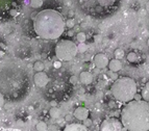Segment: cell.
<instances>
[{
    "label": "cell",
    "mask_w": 149,
    "mask_h": 131,
    "mask_svg": "<svg viewBox=\"0 0 149 131\" xmlns=\"http://www.w3.org/2000/svg\"><path fill=\"white\" fill-rule=\"evenodd\" d=\"M141 99H143V98H142V95H137V94H136L135 100H141Z\"/></svg>",
    "instance_id": "cell-31"
},
{
    "label": "cell",
    "mask_w": 149,
    "mask_h": 131,
    "mask_svg": "<svg viewBox=\"0 0 149 131\" xmlns=\"http://www.w3.org/2000/svg\"><path fill=\"white\" fill-rule=\"evenodd\" d=\"M127 59H128V61H130V63H136L138 59V56L135 52H130V53H128V55H127Z\"/></svg>",
    "instance_id": "cell-19"
},
{
    "label": "cell",
    "mask_w": 149,
    "mask_h": 131,
    "mask_svg": "<svg viewBox=\"0 0 149 131\" xmlns=\"http://www.w3.org/2000/svg\"><path fill=\"white\" fill-rule=\"evenodd\" d=\"M109 70H112V71H114V72L120 71L121 69H122V63L120 61V59L115 58V59L109 60Z\"/></svg>",
    "instance_id": "cell-11"
},
{
    "label": "cell",
    "mask_w": 149,
    "mask_h": 131,
    "mask_svg": "<svg viewBox=\"0 0 149 131\" xmlns=\"http://www.w3.org/2000/svg\"><path fill=\"white\" fill-rule=\"evenodd\" d=\"M76 39H77L78 43H85L87 40L86 33L85 32H78L77 35H76Z\"/></svg>",
    "instance_id": "cell-17"
},
{
    "label": "cell",
    "mask_w": 149,
    "mask_h": 131,
    "mask_svg": "<svg viewBox=\"0 0 149 131\" xmlns=\"http://www.w3.org/2000/svg\"><path fill=\"white\" fill-rule=\"evenodd\" d=\"M34 84L39 88H44V86H47V83L49 82V78L47 76L45 72L41 71V72H37L34 76Z\"/></svg>",
    "instance_id": "cell-6"
},
{
    "label": "cell",
    "mask_w": 149,
    "mask_h": 131,
    "mask_svg": "<svg viewBox=\"0 0 149 131\" xmlns=\"http://www.w3.org/2000/svg\"><path fill=\"white\" fill-rule=\"evenodd\" d=\"M3 105H4V96L0 93V108H1Z\"/></svg>",
    "instance_id": "cell-24"
},
{
    "label": "cell",
    "mask_w": 149,
    "mask_h": 131,
    "mask_svg": "<svg viewBox=\"0 0 149 131\" xmlns=\"http://www.w3.org/2000/svg\"><path fill=\"white\" fill-rule=\"evenodd\" d=\"M147 45H148V47H149V39H148V41H147Z\"/></svg>",
    "instance_id": "cell-36"
},
{
    "label": "cell",
    "mask_w": 149,
    "mask_h": 131,
    "mask_svg": "<svg viewBox=\"0 0 149 131\" xmlns=\"http://www.w3.org/2000/svg\"><path fill=\"white\" fill-rule=\"evenodd\" d=\"M77 47H78V51H79L80 53H85V52L88 50V48H89L86 43H79V45H78Z\"/></svg>",
    "instance_id": "cell-20"
},
{
    "label": "cell",
    "mask_w": 149,
    "mask_h": 131,
    "mask_svg": "<svg viewBox=\"0 0 149 131\" xmlns=\"http://www.w3.org/2000/svg\"><path fill=\"white\" fill-rule=\"evenodd\" d=\"M49 114H50V117H51L52 119L56 120V119H58V118L60 117V109L57 108L56 106L51 107V109L49 110Z\"/></svg>",
    "instance_id": "cell-12"
},
{
    "label": "cell",
    "mask_w": 149,
    "mask_h": 131,
    "mask_svg": "<svg viewBox=\"0 0 149 131\" xmlns=\"http://www.w3.org/2000/svg\"><path fill=\"white\" fill-rule=\"evenodd\" d=\"M77 80H79V78H77L76 76H72L71 78H70V82L71 83H76L77 82Z\"/></svg>",
    "instance_id": "cell-25"
},
{
    "label": "cell",
    "mask_w": 149,
    "mask_h": 131,
    "mask_svg": "<svg viewBox=\"0 0 149 131\" xmlns=\"http://www.w3.org/2000/svg\"><path fill=\"white\" fill-rule=\"evenodd\" d=\"M111 92L117 101L127 103L135 99V96L137 94V83L130 77L118 78L113 83Z\"/></svg>",
    "instance_id": "cell-3"
},
{
    "label": "cell",
    "mask_w": 149,
    "mask_h": 131,
    "mask_svg": "<svg viewBox=\"0 0 149 131\" xmlns=\"http://www.w3.org/2000/svg\"><path fill=\"white\" fill-rule=\"evenodd\" d=\"M109 106L111 107V108H113V107L115 106V103L113 102V101H111V102H109Z\"/></svg>",
    "instance_id": "cell-33"
},
{
    "label": "cell",
    "mask_w": 149,
    "mask_h": 131,
    "mask_svg": "<svg viewBox=\"0 0 149 131\" xmlns=\"http://www.w3.org/2000/svg\"><path fill=\"white\" fill-rule=\"evenodd\" d=\"M65 120L66 121H71L72 120V116L71 114H67L66 117H65Z\"/></svg>",
    "instance_id": "cell-30"
},
{
    "label": "cell",
    "mask_w": 149,
    "mask_h": 131,
    "mask_svg": "<svg viewBox=\"0 0 149 131\" xmlns=\"http://www.w3.org/2000/svg\"><path fill=\"white\" fill-rule=\"evenodd\" d=\"M48 130H57V126L56 125H50L48 126Z\"/></svg>",
    "instance_id": "cell-28"
},
{
    "label": "cell",
    "mask_w": 149,
    "mask_h": 131,
    "mask_svg": "<svg viewBox=\"0 0 149 131\" xmlns=\"http://www.w3.org/2000/svg\"><path fill=\"white\" fill-rule=\"evenodd\" d=\"M94 41L96 42V43H99V42H101V35H99V34L95 35V37H94Z\"/></svg>",
    "instance_id": "cell-27"
},
{
    "label": "cell",
    "mask_w": 149,
    "mask_h": 131,
    "mask_svg": "<svg viewBox=\"0 0 149 131\" xmlns=\"http://www.w3.org/2000/svg\"><path fill=\"white\" fill-rule=\"evenodd\" d=\"M74 117L80 121H85L89 118V110L86 107H77L74 111Z\"/></svg>",
    "instance_id": "cell-8"
},
{
    "label": "cell",
    "mask_w": 149,
    "mask_h": 131,
    "mask_svg": "<svg viewBox=\"0 0 149 131\" xmlns=\"http://www.w3.org/2000/svg\"><path fill=\"white\" fill-rule=\"evenodd\" d=\"M53 67H54L55 69H60V67H62V63H60V61H54V63H53Z\"/></svg>",
    "instance_id": "cell-26"
},
{
    "label": "cell",
    "mask_w": 149,
    "mask_h": 131,
    "mask_svg": "<svg viewBox=\"0 0 149 131\" xmlns=\"http://www.w3.org/2000/svg\"><path fill=\"white\" fill-rule=\"evenodd\" d=\"M44 68H45V66H44L43 61H40V60H38V61H36V63H34V70L36 72L43 71Z\"/></svg>",
    "instance_id": "cell-14"
},
{
    "label": "cell",
    "mask_w": 149,
    "mask_h": 131,
    "mask_svg": "<svg viewBox=\"0 0 149 131\" xmlns=\"http://www.w3.org/2000/svg\"><path fill=\"white\" fill-rule=\"evenodd\" d=\"M36 129L38 131H46L48 130V126H47V124L45 122H39L37 124V126H36Z\"/></svg>",
    "instance_id": "cell-16"
},
{
    "label": "cell",
    "mask_w": 149,
    "mask_h": 131,
    "mask_svg": "<svg viewBox=\"0 0 149 131\" xmlns=\"http://www.w3.org/2000/svg\"><path fill=\"white\" fill-rule=\"evenodd\" d=\"M65 131H87L88 127L85 124H69L65 128Z\"/></svg>",
    "instance_id": "cell-10"
},
{
    "label": "cell",
    "mask_w": 149,
    "mask_h": 131,
    "mask_svg": "<svg viewBox=\"0 0 149 131\" xmlns=\"http://www.w3.org/2000/svg\"><path fill=\"white\" fill-rule=\"evenodd\" d=\"M69 18H72V17H73V16H74V11H69Z\"/></svg>",
    "instance_id": "cell-32"
},
{
    "label": "cell",
    "mask_w": 149,
    "mask_h": 131,
    "mask_svg": "<svg viewBox=\"0 0 149 131\" xmlns=\"http://www.w3.org/2000/svg\"><path fill=\"white\" fill-rule=\"evenodd\" d=\"M51 106H52V107L56 106V102H55V101H52V102H51Z\"/></svg>",
    "instance_id": "cell-34"
},
{
    "label": "cell",
    "mask_w": 149,
    "mask_h": 131,
    "mask_svg": "<svg viewBox=\"0 0 149 131\" xmlns=\"http://www.w3.org/2000/svg\"><path fill=\"white\" fill-rule=\"evenodd\" d=\"M142 98L143 100L149 102V82H147L142 90Z\"/></svg>",
    "instance_id": "cell-13"
},
{
    "label": "cell",
    "mask_w": 149,
    "mask_h": 131,
    "mask_svg": "<svg viewBox=\"0 0 149 131\" xmlns=\"http://www.w3.org/2000/svg\"><path fill=\"white\" fill-rule=\"evenodd\" d=\"M66 23L63 16L54 9H44L34 18V28L42 39L55 40L64 33Z\"/></svg>",
    "instance_id": "cell-2"
},
{
    "label": "cell",
    "mask_w": 149,
    "mask_h": 131,
    "mask_svg": "<svg viewBox=\"0 0 149 131\" xmlns=\"http://www.w3.org/2000/svg\"><path fill=\"white\" fill-rule=\"evenodd\" d=\"M83 124H85V125H86L87 127H90V126H92L93 122H92L91 119H89V118H88V119H86V120L83 121Z\"/></svg>",
    "instance_id": "cell-23"
},
{
    "label": "cell",
    "mask_w": 149,
    "mask_h": 131,
    "mask_svg": "<svg viewBox=\"0 0 149 131\" xmlns=\"http://www.w3.org/2000/svg\"><path fill=\"white\" fill-rule=\"evenodd\" d=\"M79 81L83 84H91L93 81V75L91 72L88 71H83L80 73L79 75Z\"/></svg>",
    "instance_id": "cell-9"
},
{
    "label": "cell",
    "mask_w": 149,
    "mask_h": 131,
    "mask_svg": "<svg viewBox=\"0 0 149 131\" xmlns=\"http://www.w3.org/2000/svg\"><path fill=\"white\" fill-rule=\"evenodd\" d=\"M43 5V0H30V6L32 9H39Z\"/></svg>",
    "instance_id": "cell-15"
},
{
    "label": "cell",
    "mask_w": 149,
    "mask_h": 131,
    "mask_svg": "<svg viewBox=\"0 0 149 131\" xmlns=\"http://www.w3.org/2000/svg\"><path fill=\"white\" fill-rule=\"evenodd\" d=\"M146 9H147V11H149V3L146 4Z\"/></svg>",
    "instance_id": "cell-35"
},
{
    "label": "cell",
    "mask_w": 149,
    "mask_h": 131,
    "mask_svg": "<svg viewBox=\"0 0 149 131\" xmlns=\"http://www.w3.org/2000/svg\"><path fill=\"white\" fill-rule=\"evenodd\" d=\"M107 75H109V77L111 78L112 80H117L118 79V74H117V72H114L112 71V70H109V72H107Z\"/></svg>",
    "instance_id": "cell-22"
},
{
    "label": "cell",
    "mask_w": 149,
    "mask_h": 131,
    "mask_svg": "<svg viewBox=\"0 0 149 131\" xmlns=\"http://www.w3.org/2000/svg\"><path fill=\"white\" fill-rule=\"evenodd\" d=\"M94 65L97 67L98 69H105L107 66H109V59L107 58L105 54L103 53H97V54L94 56Z\"/></svg>",
    "instance_id": "cell-7"
},
{
    "label": "cell",
    "mask_w": 149,
    "mask_h": 131,
    "mask_svg": "<svg viewBox=\"0 0 149 131\" xmlns=\"http://www.w3.org/2000/svg\"><path fill=\"white\" fill-rule=\"evenodd\" d=\"M64 4L66 6H70L71 5V0H64Z\"/></svg>",
    "instance_id": "cell-29"
},
{
    "label": "cell",
    "mask_w": 149,
    "mask_h": 131,
    "mask_svg": "<svg viewBox=\"0 0 149 131\" xmlns=\"http://www.w3.org/2000/svg\"><path fill=\"white\" fill-rule=\"evenodd\" d=\"M120 120L127 130H149V103L145 100L129 101L121 110Z\"/></svg>",
    "instance_id": "cell-1"
},
{
    "label": "cell",
    "mask_w": 149,
    "mask_h": 131,
    "mask_svg": "<svg viewBox=\"0 0 149 131\" xmlns=\"http://www.w3.org/2000/svg\"><path fill=\"white\" fill-rule=\"evenodd\" d=\"M78 47L70 40H62L55 46V55L60 60L69 61L76 56Z\"/></svg>",
    "instance_id": "cell-4"
},
{
    "label": "cell",
    "mask_w": 149,
    "mask_h": 131,
    "mask_svg": "<svg viewBox=\"0 0 149 131\" xmlns=\"http://www.w3.org/2000/svg\"><path fill=\"white\" fill-rule=\"evenodd\" d=\"M115 57L116 58H118V59H121V58H123V56H124V51L122 50V49H120V48H118V49H116L115 50Z\"/></svg>",
    "instance_id": "cell-18"
},
{
    "label": "cell",
    "mask_w": 149,
    "mask_h": 131,
    "mask_svg": "<svg viewBox=\"0 0 149 131\" xmlns=\"http://www.w3.org/2000/svg\"><path fill=\"white\" fill-rule=\"evenodd\" d=\"M124 128L123 124L117 118H109L101 123V131H120Z\"/></svg>",
    "instance_id": "cell-5"
},
{
    "label": "cell",
    "mask_w": 149,
    "mask_h": 131,
    "mask_svg": "<svg viewBox=\"0 0 149 131\" xmlns=\"http://www.w3.org/2000/svg\"><path fill=\"white\" fill-rule=\"evenodd\" d=\"M74 25H75V20L73 19V18H69L66 22V26L68 27V28H73Z\"/></svg>",
    "instance_id": "cell-21"
}]
</instances>
